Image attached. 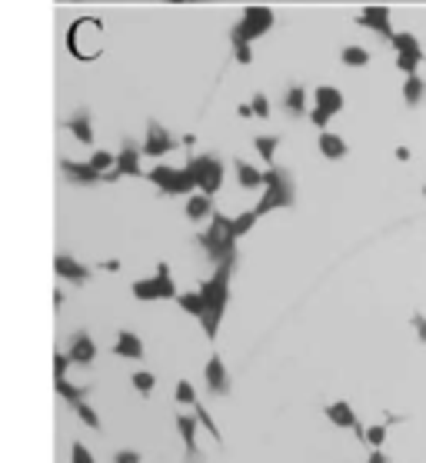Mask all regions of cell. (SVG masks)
Here are the masks:
<instances>
[{
    "mask_svg": "<svg viewBox=\"0 0 426 463\" xmlns=\"http://www.w3.org/2000/svg\"><path fill=\"white\" fill-rule=\"evenodd\" d=\"M233 260H237V257L220 260L217 274L200 287V294H176V303L184 310H190V313L203 323V333H207V337H217V330H220V317H223V307H227V297H230V270H233Z\"/></svg>",
    "mask_w": 426,
    "mask_h": 463,
    "instance_id": "1",
    "label": "cell"
},
{
    "mask_svg": "<svg viewBox=\"0 0 426 463\" xmlns=\"http://www.w3.org/2000/svg\"><path fill=\"white\" fill-rule=\"evenodd\" d=\"M263 200L257 203V213H270V210L276 207H293V200H296V190H293V177L286 174V170H280V167H270L267 170V180H263Z\"/></svg>",
    "mask_w": 426,
    "mask_h": 463,
    "instance_id": "2",
    "label": "cell"
},
{
    "mask_svg": "<svg viewBox=\"0 0 426 463\" xmlns=\"http://www.w3.org/2000/svg\"><path fill=\"white\" fill-rule=\"evenodd\" d=\"M67 44H70V54L74 57L94 60V57L103 50V27H100L97 21H77L74 27H70Z\"/></svg>",
    "mask_w": 426,
    "mask_h": 463,
    "instance_id": "3",
    "label": "cell"
},
{
    "mask_svg": "<svg viewBox=\"0 0 426 463\" xmlns=\"http://www.w3.org/2000/svg\"><path fill=\"white\" fill-rule=\"evenodd\" d=\"M390 44H393V50H396V70H403V74H420V64L426 60V54H423V44L413 37V30L393 33Z\"/></svg>",
    "mask_w": 426,
    "mask_h": 463,
    "instance_id": "4",
    "label": "cell"
},
{
    "mask_svg": "<svg viewBox=\"0 0 426 463\" xmlns=\"http://www.w3.org/2000/svg\"><path fill=\"white\" fill-rule=\"evenodd\" d=\"M133 297H137V300L176 297V287H174V280H170V270H167V264L157 267V274H153L150 280H137V284H133Z\"/></svg>",
    "mask_w": 426,
    "mask_h": 463,
    "instance_id": "5",
    "label": "cell"
},
{
    "mask_svg": "<svg viewBox=\"0 0 426 463\" xmlns=\"http://www.w3.org/2000/svg\"><path fill=\"white\" fill-rule=\"evenodd\" d=\"M186 170L194 174V180H197V187L203 194H217L220 184H223V167H220L217 157H197Z\"/></svg>",
    "mask_w": 426,
    "mask_h": 463,
    "instance_id": "6",
    "label": "cell"
},
{
    "mask_svg": "<svg viewBox=\"0 0 426 463\" xmlns=\"http://www.w3.org/2000/svg\"><path fill=\"white\" fill-rule=\"evenodd\" d=\"M270 23H274V11L250 7V11L243 13V23L233 30V40H247V44H250L253 37H263V33L270 30Z\"/></svg>",
    "mask_w": 426,
    "mask_h": 463,
    "instance_id": "7",
    "label": "cell"
},
{
    "mask_svg": "<svg viewBox=\"0 0 426 463\" xmlns=\"http://www.w3.org/2000/svg\"><path fill=\"white\" fill-rule=\"evenodd\" d=\"M203 380H207V390L213 394V397H227L230 394V374H227V367H223V360H220L217 353L207 360Z\"/></svg>",
    "mask_w": 426,
    "mask_h": 463,
    "instance_id": "8",
    "label": "cell"
},
{
    "mask_svg": "<svg viewBox=\"0 0 426 463\" xmlns=\"http://www.w3.org/2000/svg\"><path fill=\"white\" fill-rule=\"evenodd\" d=\"M197 413L194 417H186V413H176V430H180V440H184L186 447V457H190V463H203V457H200V447H197Z\"/></svg>",
    "mask_w": 426,
    "mask_h": 463,
    "instance_id": "9",
    "label": "cell"
},
{
    "mask_svg": "<svg viewBox=\"0 0 426 463\" xmlns=\"http://www.w3.org/2000/svg\"><path fill=\"white\" fill-rule=\"evenodd\" d=\"M357 21H360L366 30L380 33L383 40H390V37H393V30H390V7H363Z\"/></svg>",
    "mask_w": 426,
    "mask_h": 463,
    "instance_id": "10",
    "label": "cell"
},
{
    "mask_svg": "<svg viewBox=\"0 0 426 463\" xmlns=\"http://www.w3.org/2000/svg\"><path fill=\"white\" fill-rule=\"evenodd\" d=\"M313 107L327 111L330 117H337V113L347 107V97H343V90L330 87V84H320V87L313 90Z\"/></svg>",
    "mask_w": 426,
    "mask_h": 463,
    "instance_id": "11",
    "label": "cell"
},
{
    "mask_svg": "<svg viewBox=\"0 0 426 463\" xmlns=\"http://www.w3.org/2000/svg\"><path fill=\"white\" fill-rule=\"evenodd\" d=\"M70 364H80V367H87L94 364V357H97V347H94V340H90V333H74L70 337Z\"/></svg>",
    "mask_w": 426,
    "mask_h": 463,
    "instance_id": "12",
    "label": "cell"
},
{
    "mask_svg": "<svg viewBox=\"0 0 426 463\" xmlns=\"http://www.w3.org/2000/svg\"><path fill=\"white\" fill-rule=\"evenodd\" d=\"M327 420L333 423V427H343V430H353V427H360V420H357V413H353V407L347 403V400H333L327 410Z\"/></svg>",
    "mask_w": 426,
    "mask_h": 463,
    "instance_id": "13",
    "label": "cell"
},
{
    "mask_svg": "<svg viewBox=\"0 0 426 463\" xmlns=\"http://www.w3.org/2000/svg\"><path fill=\"white\" fill-rule=\"evenodd\" d=\"M320 154L327 157V160H343V157L350 154V147H347V140H343L340 133L323 130L320 133Z\"/></svg>",
    "mask_w": 426,
    "mask_h": 463,
    "instance_id": "14",
    "label": "cell"
},
{
    "mask_svg": "<svg viewBox=\"0 0 426 463\" xmlns=\"http://www.w3.org/2000/svg\"><path fill=\"white\" fill-rule=\"evenodd\" d=\"M113 353H117V357L140 360V357H143V340L137 337V333H130V330H120V333H117V347H113Z\"/></svg>",
    "mask_w": 426,
    "mask_h": 463,
    "instance_id": "15",
    "label": "cell"
},
{
    "mask_svg": "<svg viewBox=\"0 0 426 463\" xmlns=\"http://www.w3.org/2000/svg\"><path fill=\"white\" fill-rule=\"evenodd\" d=\"M57 274L64 277V280H70V284H84V280L90 277V270L84 264H77L74 257L60 254V257H57Z\"/></svg>",
    "mask_w": 426,
    "mask_h": 463,
    "instance_id": "16",
    "label": "cell"
},
{
    "mask_svg": "<svg viewBox=\"0 0 426 463\" xmlns=\"http://www.w3.org/2000/svg\"><path fill=\"white\" fill-rule=\"evenodd\" d=\"M426 100V80L420 74H406L403 80V104L406 107H420Z\"/></svg>",
    "mask_w": 426,
    "mask_h": 463,
    "instance_id": "17",
    "label": "cell"
},
{
    "mask_svg": "<svg viewBox=\"0 0 426 463\" xmlns=\"http://www.w3.org/2000/svg\"><path fill=\"white\" fill-rule=\"evenodd\" d=\"M217 210H213V200L210 194H194V197H186V217L190 221H203V217H213Z\"/></svg>",
    "mask_w": 426,
    "mask_h": 463,
    "instance_id": "18",
    "label": "cell"
},
{
    "mask_svg": "<svg viewBox=\"0 0 426 463\" xmlns=\"http://www.w3.org/2000/svg\"><path fill=\"white\" fill-rule=\"evenodd\" d=\"M237 180H240V187L257 190V187H263L267 174H260V170H257V167H250L247 160H237Z\"/></svg>",
    "mask_w": 426,
    "mask_h": 463,
    "instance_id": "19",
    "label": "cell"
},
{
    "mask_svg": "<svg viewBox=\"0 0 426 463\" xmlns=\"http://www.w3.org/2000/svg\"><path fill=\"white\" fill-rule=\"evenodd\" d=\"M340 60H343V67H366L370 64V50L360 44H347L340 50Z\"/></svg>",
    "mask_w": 426,
    "mask_h": 463,
    "instance_id": "20",
    "label": "cell"
},
{
    "mask_svg": "<svg viewBox=\"0 0 426 463\" xmlns=\"http://www.w3.org/2000/svg\"><path fill=\"white\" fill-rule=\"evenodd\" d=\"M284 107L290 117H300V113H306V90L303 87H290L284 97Z\"/></svg>",
    "mask_w": 426,
    "mask_h": 463,
    "instance_id": "21",
    "label": "cell"
},
{
    "mask_svg": "<svg viewBox=\"0 0 426 463\" xmlns=\"http://www.w3.org/2000/svg\"><path fill=\"white\" fill-rule=\"evenodd\" d=\"M174 147V140L167 137V130H157V127H150V140H147V154L150 157H160V154H167Z\"/></svg>",
    "mask_w": 426,
    "mask_h": 463,
    "instance_id": "22",
    "label": "cell"
},
{
    "mask_svg": "<svg viewBox=\"0 0 426 463\" xmlns=\"http://www.w3.org/2000/svg\"><path fill=\"white\" fill-rule=\"evenodd\" d=\"M57 394H60L67 403H77V400H87L90 386H74V384H67V376H60V380H57Z\"/></svg>",
    "mask_w": 426,
    "mask_h": 463,
    "instance_id": "23",
    "label": "cell"
},
{
    "mask_svg": "<svg viewBox=\"0 0 426 463\" xmlns=\"http://www.w3.org/2000/svg\"><path fill=\"white\" fill-rule=\"evenodd\" d=\"M194 413H197V420H200V423H203V430H207V433H210V437H213V440H217V443H223V437H220V427H217V420L210 417V410L203 407L200 400H197V403H194Z\"/></svg>",
    "mask_w": 426,
    "mask_h": 463,
    "instance_id": "24",
    "label": "cell"
},
{
    "mask_svg": "<svg viewBox=\"0 0 426 463\" xmlns=\"http://www.w3.org/2000/svg\"><path fill=\"white\" fill-rule=\"evenodd\" d=\"M174 400L180 403V407H194V403H197V390H194V384H190V380H176Z\"/></svg>",
    "mask_w": 426,
    "mask_h": 463,
    "instance_id": "25",
    "label": "cell"
},
{
    "mask_svg": "<svg viewBox=\"0 0 426 463\" xmlns=\"http://www.w3.org/2000/svg\"><path fill=\"white\" fill-rule=\"evenodd\" d=\"M253 147H257V154L263 157V160H267V164H270V160H274V154H276V147H280V137H257V140H253Z\"/></svg>",
    "mask_w": 426,
    "mask_h": 463,
    "instance_id": "26",
    "label": "cell"
},
{
    "mask_svg": "<svg viewBox=\"0 0 426 463\" xmlns=\"http://www.w3.org/2000/svg\"><path fill=\"white\" fill-rule=\"evenodd\" d=\"M70 407L77 410V417L84 420V423H87L90 430H100V417H97V413H94V410L87 407V400H77V403H70Z\"/></svg>",
    "mask_w": 426,
    "mask_h": 463,
    "instance_id": "27",
    "label": "cell"
},
{
    "mask_svg": "<svg viewBox=\"0 0 426 463\" xmlns=\"http://www.w3.org/2000/svg\"><path fill=\"white\" fill-rule=\"evenodd\" d=\"M133 386L140 390L143 397H150V390L157 386V376H153L150 370H137V374H133Z\"/></svg>",
    "mask_w": 426,
    "mask_h": 463,
    "instance_id": "28",
    "label": "cell"
},
{
    "mask_svg": "<svg viewBox=\"0 0 426 463\" xmlns=\"http://www.w3.org/2000/svg\"><path fill=\"white\" fill-rule=\"evenodd\" d=\"M386 443V423H373L366 430V447H383Z\"/></svg>",
    "mask_w": 426,
    "mask_h": 463,
    "instance_id": "29",
    "label": "cell"
},
{
    "mask_svg": "<svg viewBox=\"0 0 426 463\" xmlns=\"http://www.w3.org/2000/svg\"><path fill=\"white\" fill-rule=\"evenodd\" d=\"M70 463H97V460H94V453H90L84 443L77 440L74 447H70Z\"/></svg>",
    "mask_w": 426,
    "mask_h": 463,
    "instance_id": "30",
    "label": "cell"
},
{
    "mask_svg": "<svg viewBox=\"0 0 426 463\" xmlns=\"http://www.w3.org/2000/svg\"><path fill=\"white\" fill-rule=\"evenodd\" d=\"M410 327H413L416 340H420V343H423V347H426V313H420V310H416L413 317H410Z\"/></svg>",
    "mask_w": 426,
    "mask_h": 463,
    "instance_id": "31",
    "label": "cell"
},
{
    "mask_svg": "<svg viewBox=\"0 0 426 463\" xmlns=\"http://www.w3.org/2000/svg\"><path fill=\"white\" fill-rule=\"evenodd\" d=\"M330 121H333V117H330L327 111H320V107H313V111H310V123H313V127H320V130H327Z\"/></svg>",
    "mask_w": 426,
    "mask_h": 463,
    "instance_id": "32",
    "label": "cell"
},
{
    "mask_svg": "<svg viewBox=\"0 0 426 463\" xmlns=\"http://www.w3.org/2000/svg\"><path fill=\"white\" fill-rule=\"evenodd\" d=\"M253 113H257V117H270V100L263 97V94H257V97H253Z\"/></svg>",
    "mask_w": 426,
    "mask_h": 463,
    "instance_id": "33",
    "label": "cell"
},
{
    "mask_svg": "<svg viewBox=\"0 0 426 463\" xmlns=\"http://www.w3.org/2000/svg\"><path fill=\"white\" fill-rule=\"evenodd\" d=\"M113 463H140V453L137 450H117L113 453Z\"/></svg>",
    "mask_w": 426,
    "mask_h": 463,
    "instance_id": "34",
    "label": "cell"
},
{
    "mask_svg": "<svg viewBox=\"0 0 426 463\" xmlns=\"http://www.w3.org/2000/svg\"><path fill=\"white\" fill-rule=\"evenodd\" d=\"M363 463H390V457L383 453V447H370V457H366Z\"/></svg>",
    "mask_w": 426,
    "mask_h": 463,
    "instance_id": "35",
    "label": "cell"
},
{
    "mask_svg": "<svg viewBox=\"0 0 426 463\" xmlns=\"http://www.w3.org/2000/svg\"><path fill=\"white\" fill-rule=\"evenodd\" d=\"M396 160H410V147H396Z\"/></svg>",
    "mask_w": 426,
    "mask_h": 463,
    "instance_id": "36",
    "label": "cell"
},
{
    "mask_svg": "<svg viewBox=\"0 0 426 463\" xmlns=\"http://www.w3.org/2000/svg\"><path fill=\"white\" fill-rule=\"evenodd\" d=\"M423 200H426V184H423Z\"/></svg>",
    "mask_w": 426,
    "mask_h": 463,
    "instance_id": "37",
    "label": "cell"
}]
</instances>
